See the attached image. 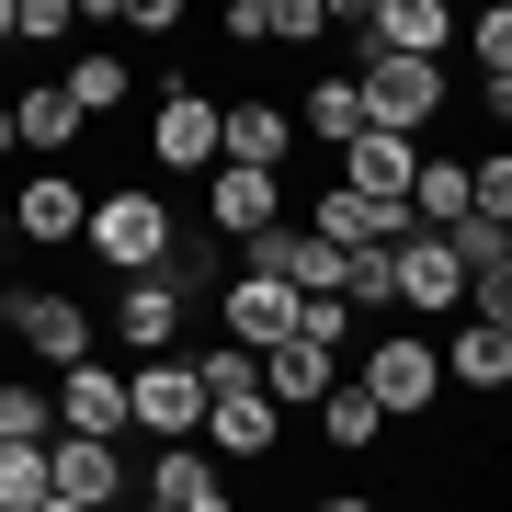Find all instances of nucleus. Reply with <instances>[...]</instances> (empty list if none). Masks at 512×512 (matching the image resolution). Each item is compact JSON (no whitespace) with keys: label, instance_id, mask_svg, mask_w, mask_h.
<instances>
[{"label":"nucleus","instance_id":"obj_3","mask_svg":"<svg viewBox=\"0 0 512 512\" xmlns=\"http://www.w3.org/2000/svg\"><path fill=\"white\" fill-rule=\"evenodd\" d=\"M353 92H365V114H376V126H410V137H421L444 103H456V69H444V57H410V46H365Z\"/></svg>","mask_w":512,"mask_h":512},{"label":"nucleus","instance_id":"obj_21","mask_svg":"<svg viewBox=\"0 0 512 512\" xmlns=\"http://www.w3.org/2000/svg\"><path fill=\"white\" fill-rule=\"evenodd\" d=\"M353 35L365 46H410V57H456V0H376Z\"/></svg>","mask_w":512,"mask_h":512},{"label":"nucleus","instance_id":"obj_17","mask_svg":"<svg viewBox=\"0 0 512 512\" xmlns=\"http://www.w3.org/2000/svg\"><path fill=\"white\" fill-rule=\"evenodd\" d=\"M80 137H92V114L69 103V80H23V92H12V148H35V160H69Z\"/></svg>","mask_w":512,"mask_h":512},{"label":"nucleus","instance_id":"obj_14","mask_svg":"<svg viewBox=\"0 0 512 512\" xmlns=\"http://www.w3.org/2000/svg\"><path fill=\"white\" fill-rule=\"evenodd\" d=\"M205 444H217L228 467H262L274 456V433H285V410L262 399V387H205V421H194Z\"/></svg>","mask_w":512,"mask_h":512},{"label":"nucleus","instance_id":"obj_29","mask_svg":"<svg viewBox=\"0 0 512 512\" xmlns=\"http://www.w3.org/2000/svg\"><path fill=\"white\" fill-rule=\"evenodd\" d=\"M467 205H478V217H512V148L467 160Z\"/></svg>","mask_w":512,"mask_h":512},{"label":"nucleus","instance_id":"obj_33","mask_svg":"<svg viewBox=\"0 0 512 512\" xmlns=\"http://www.w3.org/2000/svg\"><path fill=\"white\" fill-rule=\"evenodd\" d=\"M0 46H12V0H0Z\"/></svg>","mask_w":512,"mask_h":512},{"label":"nucleus","instance_id":"obj_11","mask_svg":"<svg viewBox=\"0 0 512 512\" xmlns=\"http://www.w3.org/2000/svg\"><path fill=\"white\" fill-rule=\"evenodd\" d=\"M285 330H296V285L285 274H262V262H239V274L217 285V342H285Z\"/></svg>","mask_w":512,"mask_h":512},{"label":"nucleus","instance_id":"obj_34","mask_svg":"<svg viewBox=\"0 0 512 512\" xmlns=\"http://www.w3.org/2000/svg\"><path fill=\"white\" fill-rule=\"evenodd\" d=\"M0 376H12V342H0Z\"/></svg>","mask_w":512,"mask_h":512},{"label":"nucleus","instance_id":"obj_5","mask_svg":"<svg viewBox=\"0 0 512 512\" xmlns=\"http://www.w3.org/2000/svg\"><path fill=\"white\" fill-rule=\"evenodd\" d=\"M194 274H183V262H148V274H114V296H103V308H114V342H126V353H160V342H183V319H194Z\"/></svg>","mask_w":512,"mask_h":512},{"label":"nucleus","instance_id":"obj_24","mask_svg":"<svg viewBox=\"0 0 512 512\" xmlns=\"http://www.w3.org/2000/svg\"><path fill=\"white\" fill-rule=\"evenodd\" d=\"M410 217L421 228L467 217V160H456V148H421V160H410Z\"/></svg>","mask_w":512,"mask_h":512},{"label":"nucleus","instance_id":"obj_20","mask_svg":"<svg viewBox=\"0 0 512 512\" xmlns=\"http://www.w3.org/2000/svg\"><path fill=\"white\" fill-rule=\"evenodd\" d=\"M444 387H478V399H501V387H512V319L467 308V330L444 342Z\"/></svg>","mask_w":512,"mask_h":512},{"label":"nucleus","instance_id":"obj_18","mask_svg":"<svg viewBox=\"0 0 512 512\" xmlns=\"http://www.w3.org/2000/svg\"><path fill=\"white\" fill-rule=\"evenodd\" d=\"M308 228H319V239H342V251H353V239H399V228H410V205H399V194H353L342 171H330V183L308 194Z\"/></svg>","mask_w":512,"mask_h":512},{"label":"nucleus","instance_id":"obj_28","mask_svg":"<svg viewBox=\"0 0 512 512\" xmlns=\"http://www.w3.org/2000/svg\"><path fill=\"white\" fill-rule=\"evenodd\" d=\"M0 512H46V444H0Z\"/></svg>","mask_w":512,"mask_h":512},{"label":"nucleus","instance_id":"obj_15","mask_svg":"<svg viewBox=\"0 0 512 512\" xmlns=\"http://www.w3.org/2000/svg\"><path fill=\"white\" fill-rule=\"evenodd\" d=\"M148 160L160 171H205L217 160V103L194 80H160V114H148Z\"/></svg>","mask_w":512,"mask_h":512},{"label":"nucleus","instance_id":"obj_8","mask_svg":"<svg viewBox=\"0 0 512 512\" xmlns=\"http://www.w3.org/2000/svg\"><path fill=\"white\" fill-rule=\"evenodd\" d=\"M285 217V171H262V160H205V228L228 239H251V228H274Z\"/></svg>","mask_w":512,"mask_h":512},{"label":"nucleus","instance_id":"obj_31","mask_svg":"<svg viewBox=\"0 0 512 512\" xmlns=\"http://www.w3.org/2000/svg\"><path fill=\"white\" fill-rule=\"evenodd\" d=\"M319 12H330V35H353V23L376 12V0H319Z\"/></svg>","mask_w":512,"mask_h":512},{"label":"nucleus","instance_id":"obj_22","mask_svg":"<svg viewBox=\"0 0 512 512\" xmlns=\"http://www.w3.org/2000/svg\"><path fill=\"white\" fill-rule=\"evenodd\" d=\"M308 410H319V444H330V456H365V444L387 433V410L365 399V376H330V387H319Z\"/></svg>","mask_w":512,"mask_h":512},{"label":"nucleus","instance_id":"obj_2","mask_svg":"<svg viewBox=\"0 0 512 512\" xmlns=\"http://www.w3.org/2000/svg\"><path fill=\"white\" fill-rule=\"evenodd\" d=\"M0 342L35 353V365L57 376L69 353L103 342V319H92V296H69V285H0Z\"/></svg>","mask_w":512,"mask_h":512},{"label":"nucleus","instance_id":"obj_23","mask_svg":"<svg viewBox=\"0 0 512 512\" xmlns=\"http://www.w3.org/2000/svg\"><path fill=\"white\" fill-rule=\"evenodd\" d=\"M57 80H69V103L92 114V126H103V114H114V103L137 92V69H126V46H80V57H69V69H57Z\"/></svg>","mask_w":512,"mask_h":512},{"label":"nucleus","instance_id":"obj_4","mask_svg":"<svg viewBox=\"0 0 512 512\" xmlns=\"http://www.w3.org/2000/svg\"><path fill=\"white\" fill-rule=\"evenodd\" d=\"M194 421H205V365H194L183 342L137 353V365H126V433L160 444V433H194Z\"/></svg>","mask_w":512,"mask_h":512},{"label":"nucleus","instance_id":"obj_12","mask_svg":"<svg viewBox=\"0 0 512 512\" xmlns=\"http://www.w3.org/2000/svg\"><path fill=\"white\" fill-rule=\"evenodd\" d=\"M46 399H57V433H114V444H126V365H103V353H69Z\"/></svg>","mask_w":512,"mask_h":512},{"label":"nucleus","instance_id":"obj_7","mask_svg":"<svg viewBox=\"0 0 512 512\" xmlns=\"http://www.w3.org/2000/svg\"><path fill=\"white\" fill-rule=\"evenodd\" d=\"M365 399L387 421H421V410L444 399V353L421 342V330H376V342H365Z\"/></svg>","mask_w":512,"mask_h":512},{"label":"nucleus","instance_id":"obj_6","mask_svg":"<svg viewBox=\"0 0 512 512\" xmlns=\"http://www.w3.org/2000/svg\"><path fill=\"white\" fill-rule=\"evenodd\" d=\"M126 501V444L114 433H46V512H103Z\"/></svg>","mask_w":512,"mask_h":512},{"label":"nucleus","instance_id":"obj_32","mask_svg":"<svg viewBox=\"0 0 512 512\" xmlns=\"http://www.w3.org/2000/svg\"><path fill=\"white\" fill-rule=\"evenodd\" d=\"M0 160H12V103H0Z\"/></svg>","mask_w":512,"mask_h":512},{"label":"nucleus","instance_id":"obj_25","mask_svg":"<svg viewBox=\"0 0 512 512\" xmlns=\"http://www.w3.org/2000/svg\"><path fill=\"white\" fill-rule=\"evenodd\" d=\"M456 46L478 80H512V0H478V12H456Z\"/></svg>","mask_w":512,"mask_h":512},{"label":"nucleus","instance_id":"obj_10","mask_svg":"<svg viewBox=\"0 0 512 512\" xmlns=\"http://www.w3.org/2000/svg\"><path fill=\"white\" fill-rule=\"evenodd\" d=\"M387 262H399V308H421V319H444V308H467V274H456V239L444 228H399L387 239Z\"/></svg>","mask_w":512,"mask_h":512},{"label":"nucleus","instance_id":"obj_16","mask_svg":"<svg viewBox=\"0 0 512 512\" xmlns=\"http://www.w3.org/2000/svg\"><path fill=\"white\" fill-rule=\"evenodd\" d=\"M217 160H262V171H285V160H296V103H274V92L217 103Z\"/></svg>","mask_w":512,"mask_h":512},{"label":"nucleus","instance_id":"obj_9","mask_svg":"<svg viewBox=\"0 0 512 512\" xmlns=\"http://www.w3.org/2000/svg\"><path fill=\"white\" fill-rule=\"evenodd\" d=\"M80 205H92V194H80L57 160H35V183L0 194V228H12L23 251H69V239H80Z\"/></svg>","mask_w":512,"mask_h":512},{"label":"nucleus","instance_id":"obj_1","mask_svg":"<svg viewBox=\"0 0 512 512\" xmlns=\"http://www.w3.org/2000/svg\"><path fill=\"white\" fill-rule=\"evenodd\" d=\"M171 239H183V205L160 183H114L80 205V251L103 262V274H148V262H171Z\"/></svg>","mask_w":512,"mask_h":512},{"label":"nucleus","instance_id":"obj_26","mask_svg":"<svg viewBox=\"0 0 512 512\" xmlns=\"http://www.w3.org/2000/svg\"><path fill=\"white\" fill-rule=\"evenodd\" d=\"M353 126H365V92H353V80H308V103H296V137L342 148Z\"/></svg>","mask_w":512,"mask_h":512},{"label":"nucleus","instance_id":"obj_13","mask_svg":"<svg viewBox=\"0 0 512 512\" xmlns=\"http://www.w3.org/2000/svg\"><path fill=\"white\" fill-rule=\"evenodd\" d=\"M137 490L160 501V512H217L228 478H217V456H205V433H160V456L137 467Z\"/></svg>","mask_w":512,"mask_h":512},{"label":"nucleus","instance_id":"obj_27","mask_svg":"<svg viewBox=\"0 0 512 512\" xmlns=\"http://www.w3.org/2000/svg\"><path fill=\"white\" fill-rule=\"evenodd\" d=\"M57 433V399L35 376H0V444H46Z\"/></svg>","mask_w":512,"mask_h":512},{"label":"nucleus","instance_id":"obj_19","mask_svg":"<svg viewBox=\"0 0 512 512\" xmlns=\"http://www.w3.org/2000/svg\"><path fill=\"white\" fill-rule=\"evenodd\" d=\"M251 365H262V399H274V410H308L319 387L342 376V353H330V342H308V330H285V342H262Z\"/></svg>","mask_w":512,"mask_h":512},{"label":"nucleus","instance_id":"obj_30","mask_svg":"<svg viewBox=\"0 0 512 512\" xmlns=\"http://www.w3.org/2000/svg\"><path fill=\"white\" fill-rule=\"evenodd\" d=\"M114 23L126 35H183V0H114Z\"/></svg>","mask_w":512,"mask_h":512}]
</instances>
